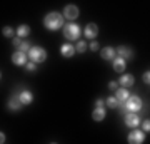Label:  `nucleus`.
<instances>
[{"label": "nucleus", "instance_id": "6e6552de", "mask_svg": "<svg viewBox=\"0 0 150 144\" xmlns=\"http://www.w3.org/2000/svg\"><path fill=\"white\" fill-rule=\"evenodd\" d=\"M115 52H117V55L118 57H122L123 60L134 59V49L129 47V45H120V47L115 49Z\"/></svg>", "mask_w": 150, "mask_h": 144}, {"label": "nucleus", "instance_id": "ddd939ff", "mask_svg": "<svg viewBox=\"0 0 150 144\" xmlns=\"http://www.w3.org/2000/svg\"><path fill=\"white\" fill-rule=\"evenodd\" d=\"M112 64H113V70H115L117 74H122L123 70L127 69V60H123L122 57H118V55L112 60Z\"/></svg>", "mask_w": 150, "mask_h": 144}, {"label": "nucleus", "instance_id": "423d86ee", "mask_svg": "<svg viewBox=\"0 0 150 144\" xmlns=\"http://www.w3.org/2000/svg\"><path fill=\"white\" fill-rule=\"evenodd\" d=\"M145 141V134L140 129H132L127 136V143L129 144H144Z\"/></svg>", "mask_w": 150, "mask_h": 144}, {"label": "nucleus", "instance_id": "5701e85b", "mask_svg": "<svg viewBox=\"0 0 150 144\" xmlns=\"http://www.w3.org/2000/svg\"><path fill=\"white\" fill-rule=\"evenodd\" d=\"M30 47H32V45H30V42H28V40H22L18 50H20V52H23V54H27L28 50H30Z\"/></svg>", "mask_w": 150, "mask_h": 144}, {"label": "nucleus", "instance_id": "39448f33", "mask_svg": "<svg viewBox=\"0 0 150 144\" xmlns=\"http://www.w3.org/2000/svg\"><path fill=\"white\" fill-rule=\"evenodd\" d=\"M79 15H80V10H79V7L74 5V4L65 5L64 14H62L64 20H75V19H79Z\"/></svg>", "mask_w": 150, "mask_h": 144}, {"label": "nucleus", "instance_id": "a211bd4d", "mask_svg": "<svg viewBox=\"0 0 150 144\" xmlns=\"http://www.w3.org/2000/svg\"><path fill=\"white\" fill-rule=\"evenodd\" d=\"M105 117H107V112H105L103 107H95V109H93V112H92V119H93L95 123H102Z\"/></svg>", "mask_w": 150, "mask_h": 144}, {"label": "nucleus", "instance_id": "aec40b11", "mask_svg": "<svg viewBox=\"0 0 150 144\" xmlns=\"http://www.w3.org/2000/svg\"><path fill=\"white\" fill-rule=\"evenodd\" d=\"M74 47H75V54H77V52H79V54H83L87 49H88V44H87L85 40H79V42L74 45Z\"/></svg>", "mask_w": 150, "mask_h": 144}, {"label": "nucleus", "instance_id": "c756f323", "mask_svg": "<svg viewBox=\"0 0 150 144\" xmlns=\"http://www.w3.org/2000/svg\"><path fill=\"white\" fill-rule=\"evenodd\" d=\"M95 106H97V107H103V106H105V101H103V99H97V101H95Z\"/></svg>", "mask_w": 150, "mask_h": 144}, {"label": "nucleus", "instance_id": "1a4fd4ad", "mask_svg": "<svg viewBox=\"0 0 150 144\" xmlns=\"http://www.w3.org/2000/svg\"><path fill=\"white\" fill-rule=\"evenodd\" d=\"M83 35L87 39H90V40H95V37L98 35V25L90 22V24H87L85 29H83Z\"/></svg>", "mask_w": 150, "mask_h": 144}, {"label": "nucleus", "instance_id": "f8f14e48", "mask_svg": "<svg viewBox=\"0 0 150 144\" xmlns=\"http://www.w3.org/2000/svg\"><path fill=\"white\" fill-rule=\"evenodd\" d=\"M28 57H27V54H23L20 52V50H17V52H13V55H12V62L15 65H25L28 62Z\"/></svg>", "mask_w": 150, "mask_h": 144}, {"label": "nucleus", "instance_id": "f3484780", "mask_svg": "<svg viewBox=\"0 0 150 144\" xmlns=\"http://www.w3.org/2000/svg\"><path fill=\"white\" fill-rule=\"evenodd\" d=\"M28 34H30V27H28L27 24L18 25V27H17V30H15V35L18 39H22V40H25V39L28 37Z\"/></svg>", "mask_w": 150, "mask_h": 144}, {"label": "nucleus", "instance_id": "473e14b6", "mask_svg": "<svg viewBox=\"0 0 150 144\" xmlns=\"http://www.w3.org/2000/svg\"><path fill=\"white\" fill-rule=\"evenodd\" d=\"M50 144H57V143H50Z\"/></svg>", "mask_w": 150, "mask_h": 144}, {"label": "nucleus", "instance_id": "f03ea898", "mask_svg": "<svg viewBox=\"0 0 150 144\" xmlns=\"http://www.w3.org/2000/svg\"><path fill=\"white\" fill-rule=\"evenodd\" d=\"M118 107H120V111L123 114H129V112H137L139 114V111L144 107V102H142V99L139 96H130L127 101L123 102V104H120Z\"/></svg>", "mask_w": 150, "mask_h": 144}, {"label": "nucleus", "instance_id": "9d476101", "mask_svg": "<svg viewBox=\"0 0 150 144\" xmlns=\"http://www.w3.org/2000/svg\"><path fill=\"white\" fill-rule=\"evenodd\" d=\"M17 96H18V101L22 102V106H30V104L33 102V94H32V91L23 89V91H20Z\"/></svg>", "mask_w": 150, "mask_h": 144}, {"label": "nucleus", "instance_id": "7ed1b4c3", "mask_svg": "<svg viewBox=\"0 0 150 144\" xmlns=\"http://www.w3.org/2000/svg\"><path fill=\"white\" fill-rule=\"evenodd\" d=\"M27 57L30 62L38 65V64H42V62L47 60V50L43 47H30V50L27 52Z\"/></svg>", "mask_w": 150, "mask_h": 144}, {"label": "nucleus", "instance_id": "a878e982", "mask_svg": "<svg viewBox=\"0 0 150 144\" xmlns=\"http://www.w3.org/2000/svg\"><path fill=\"white\" fill-rule=\"evenodd\" d=\"M88 49L95 52V50H98V49H100V45H98V42H97V40H92V42L88 44Z\"/></svg>", "mask_w": 150, "mask_h": 144}, {"label": "nucleus", "instance_id": "b1692460", "mask_svg": "<svg viewBox=\"0 0 150 144\" xmlns=\"http://www.w3.org/2000/svg\"><path fill=\"white\" fill-rule=\"evenodd\" d=\"M25 69H27L28 72H35V70H37V64H33V62L28 60L27 64H25Z\"/></svg>", "mask_w": 150, "mask_h": 144}, {"label": "nucleus", "instance_id": "4468645a", "mask_svg": "<svg viewBox=\"0 0 150 144\" xmlns=\"http://www.w3.org/2000/svg\"><path fill=\"white\" fill-rule=\"evenodd\" d=\"M60 54H62V57H65V59H70V57H74L75 55V47L72 45V44H64L62 47H60Z\"/></svg>", "mask_w": 150, "mask_h": 144}, {"label": "nucleus", "instance_id": "20e7f679", "mask_svg": "<svg viewBox=\"0 0 150 144\" xmlns=\"http://www.w3.org/2000/svg\"><path fill=\"white\" fill-rule=\"evenodd\" d=\"M62 30H64V37L67 39V40H79V39H80L82 30L77 24H65Z\"/></svg>", "mask_w": 150, "mask_h": 144}, {"label": "nucleus", "instance_id": "0eeeda50", "mask_svg": "<svg viewBox=\"0 0 150 144\" xmlns=\"http://www.w3.org/2000/svg\"><path fill=\"white\" fill-rule=\"evenodd\" d=\"M142 123V119L137 112H129V114H125V126L130 129H137L139 128V124Z\"/></svg>", "mask_w": 150, "mask_h": 144}, {"label": "nucleus", "instance_id": "4be33fe9", "mask_svg": "<svg viewBox=\"0 0 150 144\" xmlns=\"http://www.w3.org/2000/svg\"><path fill=\"white\" fill-rule=\"evenodd\" d=\"M2 34H4V37H7V39H13V35H15V30L12 29V27H4L2 29Z\"/></svg>", "mask_w": 150, "mask_h": 144}, {"label": "nucleus", "instance_id": "cd10ccee", "mask_svg": "<svg viewBox=\"0 0 150 144\" xmlns=\"http://www.w3.org/2000/svg\"><path fill=\"white\" fill-rule=\"evenodd\" d=\"M108 89H110V91H117L118 89V82H115V80L108 82Z\"/></svg>", "mask_w": 150, "mask_h": 144}, {"label": "nucleus", "instance_id": "2f4dec72", "mask_svg": "<svg viewBox=\"0 0 150 144\" xmlns=\"http://www.w3.org/2000/svg\"><path fill=\"white\" fill-rule=\"evenodd\" d=\"M0 79H2V72H0Z\"/></svg>", "mask_w": 150, "mask_h": 144}, {"label": "nucleus", "instance_id": "c85d7f7f", "mask_svg": "<svg viewBox=\"0 0 150 144\" xmlns=\"http://www.w3.org/2000/svg\"><path fill=\"white\" fill-rule=\"evenodd\" d=\"M12 44H13V47H20V44H22V39H18V37H13L12 39Z\"/></svg>", "mask_w": 150, "mask_h": 144}, {"label": "nucleus", "instance_id": "bb28decb", "mask_svg": "<svg viewBox=\"0 0 150 144\" xmlns=\"http://www.w3.org/2000/svg\"><path fill=\"white\" fill-rule=\"evenodd\" d=\"M142 79H144V82H145L147 85L150 84V72H149V70H147V72H144V75H142Z\"/></svg>", "mask_w": 150, "mask_h": 144}, {"label": "nucleus", "instance_id": "7c9ffc66", "mask_svg": "<svg viewBox=\"0 0 150 144\" xmlns=\"http://www.w3.org/2000/svg\"><path fill=\"white\" fill-rule=\"evenodd\" d=\"M5 134H4V133H2V131H0V144H5Z\"/></svg>", "mask_w": 150, "mask_h": 144}, {"label": "nucleus", "instance_id": "f257e3e1", "mask_svg": "<svg viewBox=\"0 0 150 144\" xmlns=\"http://www.w3.org/2000/svg\"><path fill=\"white\" fill-rule=\"evenodd\" d=\"M43 25H45L47 30L55 32V30L64 29L65 20H64V17H62V14H59V12H48L47 15L43 17Z\"/></svg>", "mask_w": 150, "mask_h": 144}, {"label": "nucleus", "instance_id": "9b49d317", "mask_svg": "<svg viewBox=\"0 0 150 144\" xmlns=\"http://www.w3.org/2000/svg\"><path fill=\"white\" fill-rule=\"evenodd\" d=\"M135 82V77L132 74H123L120 79H118V87H123V89H129L132 87Z\"/></svg>", "mask_w": 150, "mask_h": 144}, {"label": "nucleus", "instance_id": "6ab92c4d", "mask_svg": "<svg viewBox=\"0 0 150 144\" xmlns=\"http://www.w3.org/2000/svg\"><path fill=\"white\" fill-rule=\"evenodd\" d=\"M7 107L10 109V111H13V112H18L22 109V102L18 101V96H13V97H10L8 99V104H7Z\"/></svg>", "mask_w": 150, "mask_h": 144}, {"label": "nucleus", "instance_id": "393cba45", "mask_svg": "<svg viewBox=\"0 0 150 144\" xmlns=\"http://www.w3.org/2000/svg\"><path fill=\"white\" fill-rule=\"evenodd\" d=\"M149 131H150V123H149V119H147V121H144V124H142V133L149 134Z\"/></svg>", "mask_w": 150, "mask_h": 144}, {"label": "nucleus", "instance_id": "412c9836", "mask_svg": "<svg viewBox=\"0 0 150 144\" xmlns=\"http://www.w3.org/2000/svg\"><path fill=\"white\" fill-rule=\"evenodd\" d=\"M105 104H107V107H110V109H117L118 106H120V102L115 99L113 96H110V97H107V101H105Z\"/></svg>", "mask_w": 150, "mask_h": 144}, {"label": "nucleus", "instance_id": "2eb2a0df", "mask_svg": "<svg viewBox=\"0 0 150 144\" xmlns=\"http://www.w3.org/2000/svg\"><path fill=\"white\" fill-rule=\"evenodd\" d=\"M100 57H102L103 60H113L117 57V52H115L113 47H103L102 50H100Z\"/></svg>", "mask_w": 150, "mask_h": 144}, {"label": "nucleus", "instance_id": "dca6fc26", "mask_svg": "<svg viewBox=\"0 0 150 144\" xmlns=\"http://www.w3.org/2000/svg\"><path fill=\"white\" fill-rule=\"evenodd\" d=\"M113 97H115L120 104H123V102L130 97V91H129V89H123V87H118L117 91H115V96H113Z\"/></svg>", "mask_w": 150, "mask_h": 144}]
</instances>
